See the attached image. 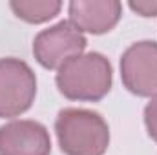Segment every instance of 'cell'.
<instances>
[{"label": "cell", "instance_id": "cell-1", "mask_svg": "<svg viewBox=\"0 0 157 155\" xmlns=\"http://www.w3.org/2000/svg\"><path fill=\"white\" fill-rule=\"evenodd\" d=\"M59 91L78 102H97L112 89L113 71L110 60L97 51L82 53L68 60L57 71Z\"/></svg>", "mask_w": 157, "mask_h": 155}, {"label": "cell", "instance_id": "cell-2", "mask_svg": "<svg viewBox=\"0 0 157 155\" xmlns=\"http://www.w3.org/2000/svg\"><path fill=\"white\" fill-rule=\"evenodd\" d=\"M55 131L64 155H104L110 146L108 122L91 110H60Z\"/></svg>", "mask_w": 157, "mask_h": 155}, {"label": "cell", "instance_id": "cell-3", "mask_svg": "<svg viewBox=\"0 0 157 155\" xmlns=\"http://www.w3.org/2000/svg\"><path fill=\"white\" fill-rule=\"evenodd\" d=\"M37 95V77L20 59H0V119L26 113Z\"/></svg>", "mask_w": 157, "mask_h": 155}, {"label": "cell", "instance_id": "cell-4", "mask_svg": "<svg viewBox=\"0 0 157 155\" xmlns=\"http://www.w3.org/2000/svg\"><path fill=\"white\" fill-rule=\"evenodd\" d=\"M86 37L70 20H62L44 31H40L33 40V55L42 68L60 70L68 60L82 55L86 49Z\"/></svg>", "mask_w": 157, "mask_h": 155}, {"label": "cell", "instance_id": "cell-5", "mask_svg": "<svg viewBox=\"0 0 157 155\" xmlns=\"http://www.w3.org/2000/svg\"><path fill=\"white\" fill-rule=\"evenodd\" d=\"M121 78L124 88L137 97L157 95V42L132 44L121 57Z\"/></svg>", "mask_w": 157, "mask_h": 155}, {"label": "cell", "instance_id": "cell-6", "mask_svg": "<svg viewBox=\"0 0 157 155\" xmlns=\"http://www.w3.org/2000/svg\"><path fill=\"white\" fill-rule=\"evenodd\" d=\"M51 139L37 120H11L0 126V155H49Z\"/></svg>", "mask_w": 157, "mask_h": 155}, {"label": "cell", "instance_id": "cell-7", "mask_svg": "<svg viewBox=\"0 0 157 155\" xmlns=\"http://www.w3.org/2000/svg\"><path fill=\"white\" fill-rule=\"evenodd\" d=\"M70 24L80 33L102 35L112 31L122 15L117 0H73L68 6Z\"/></svg>", "mask_w": 157, "mask_h": 155}, {"label": "cell", "instance_id": "cell-8", "mask_svg": "<svg viewBox=\"0 0 157 155\" xmlns=\"http://www.w3.org/2000/svg\"><path fill=\"white\" fill-rule=\"evenodd\" d=\"M11 11L24 22L29 24H42L55 18L62 4L59 0H13L9 2Z\"/></svg>", "mask_w": 157, "mask_h": 155}, {"label": "cell", "instance_id": "cell-9", "mask_svg": "<svg viewBox=\"0 0 157 155\" xmlns=\"http://www.w3.org/2000/svg\"><path fill=\"white\" fill-rule=\"evenodd\" d=\"M144 124L152 141L157 142V95L150 99V102L144 108Z\"/></svg>", "mask_w": 157, "mask_h": 155}, {"label": "cell", "instance_id": "cell-10", "mask_svg": "<svg viewBox=\"0 0 157 155\" xmlns=\"http://www.w3.org/2000/svg\"><path fill=\"white\" fill-rule=\"evenodd\" d=\"M130 7L139 13L141 17H157V2L143 0V2H130Z\"/></svg>", "mask_w": 157, "mask_h": 155}]
</instances>
